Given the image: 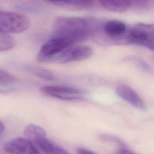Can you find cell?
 <instances>
[{
	"mask_svg": "<svg viewBox=\"0 0 154 154\" xmlns=\"http://www.w3.org/2000/svg\"><path fill=\"white\" fill-rule=\"evenodd\" d=\"M40 90L46 95L64 100H79L83 98L79 90L70 87L47 85L42 86Z\"/></svg>",
	"mask_w": 154,
	"mask_h": 154,
	"instance_id": "7",
	"label": "cell"
},
{
	"mask_svg": "<svg viewBox=\"0 0 154 154\" xmlns=\"http://www.w3.org/2000/svg\"><path fill=\"white\" fill-rule=\"evenodd\" d=\"M25 137L31 140L37 148L45 153L66 154L68 152L48 139L45 131L35 125H28L25 130Z\"/></svg>",
	"mask_w": 154,
	"mask_h": 154,
	"instance_id": "2",
	"label": "cell"
},
{
	"mask_svg": "<svg viewBox=\"0 0 154 154\" xmlns=\"http://www.w3.org/2000/svg\"><path fill=\"white\" fill-rule=\"evenodd\" d=\"M50 2L60 7L72 9H90L95 6V2L91 1H61Z\"/></svg>",
	"mask_w": 154,
	"mask_h": 154,
	"instance_id": "12",
	"label": "cell"
},
{
	"mask_svg": "<svg viewBox=\"0 0 154 154\" xmlns=\"http://www.w3.org/2000/svg\"><path fill=\"white\" fill-rule=\"evenodd\" d=\"M26 69L29 72L43 79H45L47 81H52L55 79V76L54 73H52L48 70L30 66L26 67Z\"/></svg>",
	"mask_w": 154,
	"mask_h": 154,
	"instance_id": "13",
	"label": "cell"
},
{
	"mask_svg": "<svg viewBox=\"0 0 154 154\" xmlns=\"http://www.w3.org/2000/svg\"><path fill=\"white\" fill-rule=\"evenodd\" d=\"M15 44L13 37L10 34L0 32V52L7 51L11 49Z\"/></svg>",
	"mask_w": 154,
	"mask_h": 154,
	"instance_id": "14",
	"label": "cell"
},
{
	"mask_svg": "<svg viewBox=\"0 0 154 154\" xmlns=\"http://www.w3.org/2000/svg\"><path fill=\"white\" fill-rule=\"evenodd\" d=\"M103 31L105 34L111 38H118L127 32V26L122 21L110 20L104 23Z\"/></svg>",
	"mask_w": 154,
	"mask_h": 154,
	"instance_id": "10",
	"label": "cell"
},
{
	"mask_svg": "<svg viewBox=\"0 0 154 154\" xmlns=\"http://www.w3.org/2000/svg\"><path fill=\"white\" fill-rule=\"evenodd\" d=\"M30 22L26 16L16 12L0 11V32L20 33L26 30Z\"/></svg>",
	"mask_w": 154,
	"mask_h": 154,
	"instance_id": "4",
	"label": "cell"
},
{
	"mask_svg": "<svg viewBox=\"0 0 154 154\" xmlns=\"http://www.w3.org/2000/svg\"><path fill=\"white\" fill-rule=\"evenodd\" d=\"M5 128H4V124L2 122H1L0 123V134H1V136L2 135V133L4 131Z\"/></svg>",
	"mask_w": 154,
	"mask_h": 154,
	"instance_id": "17",
	"label": "cell"
},
{
	"mask_svg": "<svg viewBox=\"0 0 154 154\" xmlns=\"http://www.w3.org/2000/svg\"><path fill=\"white\" fill-rule=\"evenodd\" d=\"M93 53L92 49L87 46L69 47L50 59L48 63H66L87 59Z\"/></svg>",
	"mask_w": 154,
	"mask_h": 154,
	"instance_id": "6",
	"label": "cell"
},
{
	"mask_svg": "<svg viewBox=\"0 0 154 154\" xmlns=\"http://www.w3.org/2000/svg\"><path fill=\"white\" fill-rule=\"evenodd\" d=\"M4 150L8 153H39L38 149L29 139L24 138H16L12 139L4 146Z\"/></svg>",
	"mask_w": 154,
	"mask_h": 154,
	"instance_id": "8",
	"label": "cell"
},
{
	"mask_svg": "<svg viewBox=\"0 0 154 154\" xmlns=\"http://www.w3.org/2000/svg\"><path fill=\"white\" fill-rule=\"evenodd\" d=\"M125 38L128 43L140 45L153 51V25L136 23L127 30Z\"/></svg>",
	"mask_w": 154,
	"mask_h": 154,
	"instance_id": "3",
	"label": "cell"
},
{
	"mask_svg": "<svg viewBox=\"0 0 154 154\" xmlns=\"http://www.w3.org/2000/svg\"><path fill=\"white\" fill-rule=\"evenodd\" d=\"M76 152L78 153H79V154H91V153H94L93 152H92L91 150H89L88 149H84V148H79V149H78Z\"/></svg>",
	"mask_w": 154,
	"mask_h": 154,
	"instance_id": "16",
	"label": "cell"
},
{
	"mask_svg": "<svg viewBox=\"0 0 154 154\" xmlns=\"http://www.w3.org/2000/svg\"><path fill=\"white\" fill-rule=\"evenodd\" d=\"M99 26L94 19L60 16L54 23L52 37H61L70 40L74 44L87 40L99 29Z\"/></svg>",
	"mask_w": 154,
	"mask_h": 154,
	"instance_id": "1",
	"label": "cell"
},
{
	"mask_svg": "<svg viewBox=\"0 0 154 154\" xmlns=\"http://www.w3.org/2000/svg\"><path fill=\"white\" fill-rule=\"evenodd\" d=\"M16 81V78L6 71L5 70L0 69V86L1 89L4 87H8Z\"/></svg>",
	"mask_w": 154,
	"mask_h": 154,
	"instance_id": "15",
	"label": "cell"
},
{
	"mask_svg": "<svg viewBox=\"0 0 154 154\" xmlns=\"http://www.w3.org/2000/svg\"><path fill=\"white\" fill-rule=\"evenodd\" d=\"M74 43L69 39L61 37H52L40 48L37 60L39 62L48 63L51 58Z\"/></svg>",
	"mask_w": 154,
	"mask_h": 154,
	"instance_id": "5",
	"label": "cell"
},
{
	"mask_svg": "<svg viewBox=\"0 0 154 154\" xmlns=\"http://www.w3.org/2000/svg\"><path fill=\"white\" fill-rule=\"evenodd\" d=\"M100 6L107 10L123 13L130 8H134V1H99Z\"/></svg>",
	"mask_w": 154,
	"mask_h": 154,
	"instance_id": "11",
	"label": "cell"
},
{
	"mask_svg": "<svg viewBox=\"0 0 154 154\" xmlns=\"http://www.w3.org/2000/svg\"><path fill=\"white\" fill-rule=\"evenodd\" d=\"M116 92L119 97L134 107L141 110L146 109V106L144 100L131 87L124 84L119 85L116 88Z\"/></svg>",
	"mask_w": 154,
	"mask_h": 154,
	"instance_id": "9",
	"label": "cell"
}]
</instances>
